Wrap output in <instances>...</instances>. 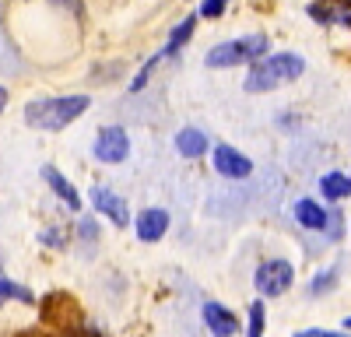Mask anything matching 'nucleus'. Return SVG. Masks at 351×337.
<instances>
[{
	"label": "nucleus",
	"mask_w": 351,
	"mask_h": 337,
	"mask_svg": "<svg viewBox=\"0 0 351 337\" xmlns=\"http://www.w3.org/2000/svg\"><path fill=\"white\" fill-rule=\"evenodd\" d=\"M263 53H267V36H243V39H232V42H218L208 56H204V64L221 71V67L256 64Z\"/></svg>",
	"instance_id": "nucleus-3"
},
{
	"label": "nucleus",
	"mask_w": 351,
	"mask_h": 337,
	"mask_svg": "<svg viewBox=\"0 0 351 337\" xmlns=\"http://www.w3.org/2000/svg\"><path fill=\"white\" fill-rule=\"evenodd\" d=\"M319 193H324L327 201H344V197L351 193V176H344V173H327L324 179H319Z\"/></svg>",
	"instance_id": "nucleus-13"
},
{
	"label": "nucleus",
	"mask_w": 351,
	"mask_h": 337,
	"mask_svg": "<svg viewBox=\"0 0 351 337\" xmlns=\"http://www.w3.org/2000/svg\"><path fill=\"white\" fill-rule=\"evenodd\" d=\"M39 239H43L46 246H53V249H64V242H67V236H64V232H56V229H46Z\"/></svg>",
	"instance_id": "nucleus-20"
},
{
	"label": "nucleus",
	"mask_w": 351,
	"mask_h": 337,
	"mask_svg": "<svg viewBox=\"0 0 351 337\" xmlns=\"http://www.w3.org/2000/svg\"><path fill=\"white\" fill-rule=\"evenodd\" d=\"M263 323H267L263 302H253V305H250V330H246V337H263Z\"/></svg>",
	"instance_id": "nucleus-16"
},
{
	"label": "nucleus",
	"mask_w": 351,
	"mask_h": 337,
	"mask_svg": "<svg viewBox=\"0 0 351 337\" xmlns=\"http://www.w3.org/2000/svg\"><path fill=\"white\" fill-rule=\"evenodd\" d=\"M204 323H208V330L215 334V337H236L239 334V320H236V313H232L228 305H221V302H204Z\"/></svg>",
	"instance_id": "nucleus-9"
},
{
	"label": "nucleus",
	"mask_w": 351,
	"mask_h": 337,
	"mask_svg": "<svg viewBox=\"0 0 351 337\" xmlns=\"http://www.w3.org/2000/svg\"><path fill=\"white\" fill-rule=\"evenodd\" d=\"M193 28H197V18H183L180 25H176L172 36H169V46H165V56L176 53V49H183V46L190 42V36H193Z\"/></svg>",
	"instance_id": "nucleus-14"
},
{
	"label": "nucleus",
	"mask_w": 351,
	"mask_h": 337,
	"mask_svg": "<svg viewBox=\"0 0 351 337\" xmlns=\"http://www.w3.org/2000/svg\"><path fill=\"white\" fill-rule=\"evenodd\" d=\"M302 71H306V60L299 53H274V56H260V60L250 67V74H246V84L243 88L246 92H271V88H278V84H285V81H295V77H302Z\"/></svg>",
	"instance_id": "nucleus-2"
},
{
	"label": "nucleus",
	"mask_w": 351,
	"mask_h": 337,
	"mask_svg": "<svg viewBox=\"0 0 351 337\" xmlns=\"http://www.w3.org/2000/svg\"><path fill=\"white\" fill-rule=\"evenodd\" d=\"M337 285V267H330V271H319V277H313V295H324V292H330Z\"/></svg>",
	"instance_id": "nucleus-17"
},
{
	"label": "nucleus",
	"mask_w": 351,
	"mask_h": 337,
	"mask_svg": "<svg viewBox=\"0 0 351 337\" xmlns=\"http://www.w3.org/2000/svg\"><path fill=\"white\" fill-rule=\"evenodd\" d=\"M81 239H99V225L95 221H88V218H81Z\"/></svg>",
	"instance_id": "nucleus-22"
},
{
	"label": "nucleus",
	"mask_w": 351,
	"mask_h": 337,
	"mask_svg": "<svg viewBox=\"0 0 351 337\" xmlns=\"http://www.w3.org/2000/svg\"><path fill=\"white\" fill-rule=\"evenodd\" d=\"M295 221L302 225V229H309V232H324L330 225V214L319 208L316 201H299L295 204Z\"/></svg>",
	"instance_id": "nucleus-12"
},
{
	"label": "nucleus",
	"mask_w": 351,
	"mask_h": 337,
	"mask_svg": "<svg viewBox=\"0 0 351 337\" xmlns=\"http://www.w3.org/2000/svg\"><path fill=\"white\" fill-rule=\"evenodd\" d=\"M309 18H316L319 25H334L337 21V14L324 4V0H313V4H309Z\"/></svg>",
	"instance_id": "nucleus-18"
},
{
	"label": "nucleus",
	"mask_w": 351,
	"mask_h": 337,
	"mask_svg": "<svg viewBox=\"0 0 351 337\" xmlns=\"http://www.w3.org/2000/svg\"><path fill=\"white\" fill-rule=\"evenodd\" d=\"M8 109V88H0V112Z\"/></svg>",
	"instance_id": "nucleus-23"
},
{
	"label": "nucleus",
	"mask_w": 351,
	"mask_h": 337,
	"mask_svg": "<svg viewBox=\"0 0 351 337\" xmlns=\"http://www.w3.org/2000/svg\"><path fill=\"white\" fill-rule=\"evenodd\" d=\"M92 105L88 95H60V99H39V102H28L25 105V123L36 127V130H64L71 127L81 112Z\"/></svg>",
	"instance_id": "nucleus-1"
},
{
	"label": "nucleus",
	"mask_w": 351,
	"mask_h": 337,
	"mask_svg": "<svg viewBox=\"0 0 351 337\" xmlns=\"http://www.w3.org/2000/svg\"><path fill=\"white\" fill-rule=\"evenodd\" d=\"M134 232H137L141 242H158V239H165V232H169V211H162V208H144V211L134 218Z\"/></svg>",
	"instance_id": "nucleus-8"
},
{
	"label": "nucleus",
	"mask_w": 351,
	"mask_h": 337,
	"mask_svg": "<svg viewBox=\"0 0 351 337\" xmlns=\"http://www.w3.org/2000/svg\"><path fill=\"white\" fill-rule=\"evenodd\" d=\"M43 179L53 186V193L60 197V201H64L71 211H81V197H77V190H74V183H71L67 176H60L53 165H46V168H43Z\"/></svg>",
	"instance_id": "nucleus-11"
},
{
	"label": "nucleus",
	"mask_w": 351,
	"mask_h": 337,
	"mask_svg": "<svg viewBox=\"0 0 351 337\" xmlns=\"http://www.w3.org/2000/svg\"><path fill=\"white\" fill-rule=\"evenodd\" d=\"M8 299H14V302H36L28 288L14 285V281H8V277H0V305H4Z\"/></svg>",
	"instance_id": "nucleus-15"
},
{
	"label": "nucleus",
	"mask_w": 351,
	"mask_h": 337,
	"mask_svg": "<svg viewBox=\"0 0 351 337\" xmlns=\"http://www.w3.org/2000/svg\"><path fill=\"white\" fill-rule=\"evenodd\" d=\"M344 330H351V316H348V320H344Z\"/></svg>",
	"instance_id": "nucleus-24"
},
{
	"label": "nucleus",
	"mask_w": 351,
	"mask_h": 337,
	"mask_svg": "<svg viewBox=\"0 0 351 337\" xmlns=\"http://www.w3.org/2000/svg\"><path fill=\"white\" fill-rule=\"evenodd\" d=\"M208 134L197 130V127H183L180 134H176V151H180L183 158H204V151H208Z\"/></svg>",
	"instance_id": "nucleus-10"
},
{
	"label": "nucleus",
	"mask_w": 351,
	"mask_h": 337,
	"mask_svg": "<svg viewBox=\"0 0 351 337\" xmlns=\"http://www.w3.org/2000/svg\"><path fill=\"white\" fill-rule=\"evenodd\" d=\"M92 208H95L102 218H109L112 225H120V229H127V225L134 221L127 201H123L120 193H112L109 186H92Z\"/></svg>",
	"instance_id": "nucleus-6"
},
{
	"label": "nucleus",
	"mask_w": 351,
	"mask_h": 337,
	"mask_svg": "<svg viewBox=\"0 0 351 337\" xmlns=\"http://www.w3.org/2000/svg\"><path fill=\"white\" fill-rule=\"evenodd\" d=\"M295 337H348L341 330H324V327H313V330H299Z\"/></svg>",
	"instance_id": "nucleus-21"
},
{
	"label": "nucleus",
	"mask_w": 351,
	"mask_h": 337,
	"mask_svg": "<svg viewBox=\"0 0 351 337\" xmlns=\"http://www.w3.org/2000/svg\"><path fill=\"white\" fill-rule=\"evenodd\" d=\"M291 281H295V267H291L288 260H263V264L256 267V274H253L256 292L267 295V299L285 295V292L291 288Z\"/></svg>",
	"instance_id": "nucleus-4"
},
{
	"label": "nucleus",
	"mask_w": 351,
	"mask_h": 337,
	"mask_svg": "<svg viewBox=\"0 0 351 337\" xmlns=\"http://www.w3.org/2000/svg\"><path fill=\"white\" fill-rule=\"evenodd\" d=\"M211 162L218 168V176H225V179H246L253 173V162L243 151H236L232 145H218L215 155H211Z\"/></svg>",
	"instance_id": "nucleus-7"
},
{
	"label": "nucleus",
	"mask_w": 351,
	"mask_h": 337,
	"mask_svg": "<svg viewBox=\"0 0 351 337\" xmlns=\"http://www.w3.org/2000/svg\"><path fill=\"white\" fill-rule=\"evenodd\" d=\"M92 151H95V158L102 165H120L130 155V137H127L123 127H106V130H99Z\"/></svg>",
	"instance_id": "nucleus-5"
},
{
	"label": "nucleus",
	"mask_w": 351,
	"mask_h": 337,
	"mask_svg": "<svg viewBox=\"0 0 351 337\" xmlns=\"http://www.w3.org/2000/svg\"><path fill=\"white\" fill-rule=\"evenodd\" d=\"M225 4H228V0H204L200 14H204V18H221V14H225Z\"/></svg>",
	"instance_id": "nucleus-19"
}]
</instances>
